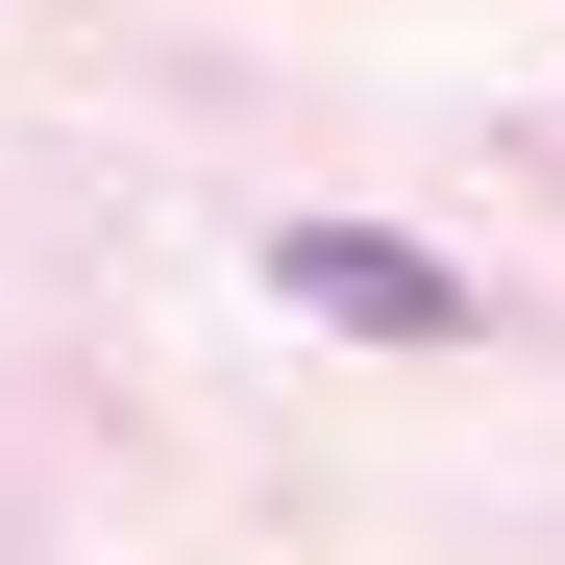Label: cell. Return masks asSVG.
<instances>
[{
  "label": "cell",
  "instance_id": "cell-1",
  "mask_svg": "<svg viewBox=\"0 0 565 565\" xmlns=\"http://www.w3.org/2000/svg\"><path fill=\"white\" fill-rule=\"evenodd\" d=\"M270 296L344 320V344H467V270H443V246H394V222H270Z\"/></svg>",
  "mask_w": 565,
  "mask_h": 565
}]
</instances>
